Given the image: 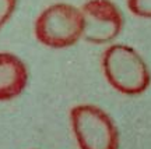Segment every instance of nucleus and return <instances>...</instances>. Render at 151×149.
I'll return each instance as SVG.
<instances>
[{"label":"nucleus","mask_w":151,"mask_h":149,"mask_svg":"<svg viewBox=\"0 0 151 149\" xmlns=\"http://www.w3.org/2000/svg\"><path fill=\"white\" fill-rule=\"evenodd\" d=\"M105 78L123 95H140L148 88L151 75L146 61L127 45H112L102 56Z\"/></svg>","instance_id":"1"},{"label":"nucleus","mask_w":151,"mask_h":149,"mask_svg":"<svg viewBox=\"0 0 151 149\" xmlns=\"http://www.w3.org/2000/svg\"><path fill=\"white\" fill-rule=\"evenodd\" d=\"M84 29L81 10L67 3L46 7L35 22V36L45 46L63 49L74 45Z\"/></svg>","instance_id":"2"},{"label":"nucleus","mask_w":151,"mask_h":149,"mask_svg":"<svg viewBox=\"0 0 151 149\" xmlns=\"http://www.w3.org/2000/svg\"><path fill=\"white\" fill-rule=\"evenodd\" d=\"M71 128L80 149H118V128L108 113L94 105H78L70 112Z\"/></svg>","instance_id":"3"},{"label":"nucleus","mask_w":151,"mask_h":149,"mask_svg":"<svg viewBox=\"0 0 151 149\" xmlns=\"http://www.w3.org/2000/svg\"><path fill=\"white\" fill-rule=\"evenodd\" d=\"M84 18L83 38L101 45L118 36L123 27V16L111 0H90L81 9Z\"/></svg>","instance_id":"4"},{"label":"nucleus","mask_w":151,"mask_h":149,"mask_svg":"<svg viewBox=\"0 0 151 149\" xmlns=\"http://www.w3.org/2000/svg\"><path fill=\"white\" fill-rule=\"evenodd\" d=\"M28 71L25 64L11 53H0V101H10L25 88Z\"/></svg>","instance_id":"5"},{"label":"nucleus","mask_w":151,"mask_h":149,"mask_svg":"<svg viewBox=\"0 0 151 149\" xmlns=\"http://www.w3.org/2000/svg\"><path fill=\"white\" fill-rule=\"evenodd\" d=\"M127 7L134 16L151 18V0H127Z\"/></svg>","instance_id":"6"},{"label":"nucleus","mask_w":151,"mask_h":149,"mask_svg":"<svg viewBox=\"0 0 151 149\" xmlns=\"http://www.w3.org/2000/svg\"><path fill=\"white\" fill-rule=\"evenodd\" d=\"M17 0H0V28L9 21L16 9Z\"/></svg>","instance_id":"7"}]
</instances>
